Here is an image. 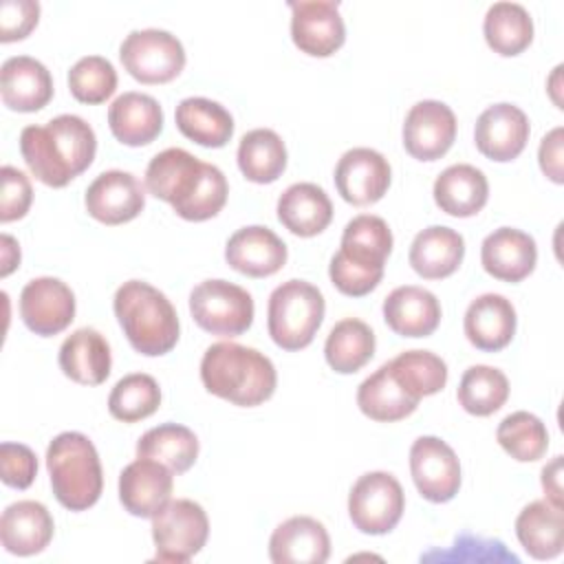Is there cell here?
<instances>
[{
	"label": "cell",
	"instance_id": "cell-41",
	"mask_svg": "<svg viewBox=\"0 0 564 564\" xmlns=\"http://www.w3.org/2000/svg\"><path fill=\"white\" fill-rule=\"evenodd\" d=\"M496 441L500 447L520 463H533L542 458L549 449V432L542 419L527 410L507 414L496 430Z\"/></svg>",
	"mask_w": 564,
	"mask_h": 564
},
{
	"label": "cell",
	"instance_id": "cell-14",
	"mask_svg": "<svg viewBox=\"0 0 564 564\" xmlns=\"http://www.w3.org/2000/svg\"><path fill=\"white\" fill-rule=\"evenodd\" d=\"M456 139V115L438 99L416 101L403 121V148L412 159L436 161Z\"/></svg>",
	"mask_w": 564,
	"mask_h": 564
},
{
	"label": "cell",
	"instance_id": "cell-40",
	"mask_svg": "<svg viewBox=\"0 0 564 564\" xmlns=\"http://www.w3.org/2000/svg\"><path fill=\"white\" fill-rule=\"evenodd\" d=\"M388 366L397 383L416 401L441 392L447 383V364L430 350H405Z\"/></svg>",
	"mask_w": 564,
	"mask_h": 564
},
{
	"label": "cell",
	"instance_id": "cell-2",
	"mask_svg": "<svg viewBox=\"0 0 564 564\" xmlns=\"http://www.w3.org/2000/svg\"><path fill=\"white\" fill-rule=\"evenodd\" d=\"M200 381L205 390L240 408H256L275 392L278 375L273 361L256 348L218 341L200 359Z\"/></svg>",
	"mask_w": 564,
	"mask_h": 564
},
{
	"label": "cell",
	"instance_id": "cell-7",
	"mask_svg": "<svg viewBox=\"0 0 564 564\" xmlns=\"http://www.w3.org/2000/svg\"><path fill=\"white\" fill-rule=\"evenodd\" d=\"M405 509L401 482L390 471H368L355 480L348 494V516L366 535L390 533Z\"/></svg>",
	"mask_w": 564,
	"mask_h": 564
},
{
	"label": "cell",
	"instance_id": "cell-33",
	"mask_svg": "<svg viewBox=\"0 0 564 564\" xmlns=\"http://www.w3.org/2000/svg\"><path fill=\"white\" fill-rule=\"evenodd\" d=\"M357 405L372 421L394 423L410 416L416 410L419 401L397 383L386 361L359 383Z\"/></svg>",
	"mask_w": 564,
	"mask_h": 564
},
{
	"label": "cell",
	"instance_id": "cell-49",
	"mask_svg": "<svg viewBox=\"0 0 564 564\" xmlns=\"http://www.w3.org/2000/svg\"><path fill=\"white\" fill-rule=\"evenodd\" d=\"M562 134L564 130L557 126L551 132H546L540 141L538 148V161L540 170L553 181V183H564V172H562Z\"/></svg>",
	"mask_w": 564,
	"mask_h": 564
},
{
	"label": "cell",
	"instance_id": "cell-17",
	"mask_svg": "<svg viewBox=\"0 0 564 564\" xmlns=\"http://www.w3.org/2000/svg\"><path fill=\"white\" fill-rule=\"evenodd\" d=\"M529 119L522 108L509 101L494 104L480 112L474 128V141L482 156L507 163L520 156L529 141Z\"/></svg>",
	"mask_w": 564,
	"mask_h": 564
},
{
	"label": "cell",
	"instance_id": "cell-36",
	"mask_svg": "<svg viewBox=\"0 0 564 564\" xmlns=\"http://www.w3.org/2000/svg\"><path fill=\"white\" fill-rule=\"evenodd\" d=\"M375 346L372 328L357 317H346L330 328L324 344V357L335 372L352 375L372 359Z\"/></svg>",
	"mask_w": 564,
	"mask_h": 564
},
{
	"label": "cell",
	"instance_id": "cell-32",
	"mask_svg": "<svg viewBox=\"0 0 564 564\" xmlns=\"http://www.w3.org/2000/svg\"><path fill=\"white\" fill-rule=\"evenodd\" d=\"M174 121L183 137L203 148H223L234 134L229 110L207 97H185L176 106Z\"/></svg>",
	"mask_w": 564,
	"mask_h": 564
},
{
	"label": "cell",
	"instance_id": "cell-39",
	"mask_svg": "<svg viewBox=\"0 0 564 564\" xmlns=\"http://www.w3.org/2000/svg\"><path fill=\"white\" fill-rule=\"evenodd\" d=\"M456 397L465 412L474 416H489L509 399V379L494 366L476 364L463 372Z\"/></svg>",
	"mask_w": 564,
	"mask_h": 564
},
{
	"label": "cell",
	"instance_id": "cell-10",
	"mask_svg": "<svg viewBox=\"0 0 564 564\" xmlns=\"http://www.w3.org/2000/svg\"><path fill=\"white\" fill-rule=\"evenodd\" d=\"M410 474L419 494L434 505L449 502L460 489L458 456L438 436H419L412 443Z\"/></svg>",
	"mask_w": 564,
	"mask_h": 564
},
{
	"label": "cell",
	"instance_id": "cell-16",
	"mask_svg": "<svg viewBox=\"0 0 564 564\" xmlns=\"http://www.w3.org/2000/svg\"><path fill=\"white\" fill-rule=\"evenodd\" d=\"M207 163L183 148H167L152 156L145 167V189L178 212L198 189Z\"/></svg>",
	"mask_w": 564,
	"mask_h": 564
},
{
	"label": "cell",
	"instance_id": "cell-26",
	"mask_svg": "<svg viewBox=\"0 0 564 564\" xmlns=\"http://www.w3.org/2000/svg\"><path fill=\"white\" fill-rule=\"evenodd\" d=\"M383 319L401 337H427L441 322V304L423 286H397L383 300Z\"/></svg>",
	"mask_w": 564,
	"mask_h": 564
},
{
	"label": "cell",
	"instance_id": "cell-34",
	"mask_svg": "<svg viewBox=\"0 0 564 564\" xmlns=\"http://www.w3.org/2000/svg\"><path fill=\"white\" fill-rule=\"evenodd\" d=\"M238 167L251 183H273L286 170V145L271 128H256L238 143Z\"/></svg>",
	"mask_w": 564,
	"mask_h": 564
},
{
	"label": "cell",
	"instance_id": "cell-28",
	"mask_svg": "<svg viewBox=\"0 0 564 564\" xmlns=\"http://www.w3.org/2000/svg\"><path fill=\"white\" fill-rule=\"evenodd\" d=\"M432 194L441 212L456 218H469L487 205L489 183L482 170L469 163H454L436 176Z\"/></svg>",
	"mask_w": 564,
	"mask_h": 564
},
{
	"label": "cell",
	"instance_id": "cell-6",
	"mask_svg": "<svg viewBox=\"0 0 564 564\" xmlns=\"http://www.w3.org/2000/svg\"><path fill=\"white\" fill-rule=\"evenodd\" d=\"M253 297L227 280H203L189 293L194 322L218 337H238L253 324Z\"/></svg>",
	"mask_w": 564,
	"mask_h": 564
},
{
	"label": "cell",
	"instance_id": "cell-23",
	"mask_svg": "<svg viewBox=\"0 0 564 564\" xmlns=\"http://www.w3.org/2000/svg\"><path fill=\"white\" fill-rule=\"evenodd\" d=\"M482 269L502 282L524 280L538 262L535 240L516 227L494 229L480 245Z\"/></svg>",
	"mask_w": 564,
	"mask_h": 564
},
{
	"label": "cell",
	"instance_id": "cell-42",
	"mask_svg": "<svg viewBox=\"0 0 564 564\" xmlns=\"http://www.w3.org/2000/svg\"><path fill=\"white\" fill-rule=\"evenodd\" d=\"M161 405V388L154 377L132 372L121 377L108 394V412L123 423H137L154 414Z\"/></svg>",
	"mask_w": 564,
	"mask_h": 564
},
{
	"label": "cell",
	"instance_id": "cell-47",
	"mask_svg": "<svg viewBox=\"0 0 564 564\" xmlns=\"http://www.w3.org/2000/svg\"><path fill=\"white\" fill-rule=\"evenodd\" d=\"M0 178H2L0 220L11 223V220L26 216L31 200H33V187H31L29 176L13 165H4L0 170Z\"/></svg>",
	"mask_w": 564,
	"mask_h": 564
},
{
	"label": "cell",
	"instance_id": "cell-48",
	"mask_svg": "<svg viewBox=\"0 0 564 564\" xmlns=\"http://www.w3.org/2000/svg\"><path fill=\"white\" fill-rule=\"evenodd\" d=\"M40 20L35 0H2L0 2V42L24 40Z\"/></svg>",
	"mask_w": 564,
	"mask_h": 564
},
{
	"label": "cell",
	"instance_id": "cell-15",
	"mask_svg": "<svg viewBox=\"0 0 564 564\" xmlns=\"http://www.w3.org/2000/svg\"><path fill=\"white\" fill-rule=\"evenodd\" d=\"M86 212L104 225H123L137 218L145 207V185L130 172H101L84 196Z\"/></svg>",
	"mask_w": 564,
	"mask_h": 564
},
{
	"label": "cell",
	"instance_id": "cell-27",
	"mask_svg": "<svg viewBox=\"0 0 564 564\" xmlns=\"http://www.w3.org/2000/svg\"><path fill=\"white\" fill-rule=\"evenodd\" d=\"M62 372L82 386H99L108 379L112 357L106 337L95 328L73 330L59 346L57 355Z\"/></svg>",
	"mask_w": 564,
	"mask_h": 564
},
{
	"label": "cell",
	"instance_id": "cell-22",
	"mask_svg": "<svg viewBox=\"0 0 564 564\" xmlns=\"http://www.w3.org/2000/svg\"><path fill=\"white\" fill-rule=\"evenodd\" d=\"M2 104L18 112L42 110L53 97L48 68L31 55H13L0 68Z\"/></svg>",
	"mask_w": 564,
	"mask_h": 564
},
{
	"label": "cell",
	"instance_id": "cell-50",
	"mask_svg": "<svg viewBox=\"0 0 564 564\" xmlns=\"http://www.w3.org/2000/svg\"><path fill=\"white\" fill-rule=\"evenodd\" d=\"M540 480L546 500L555 507H562V456H555L549 465H544Z\"/></svg>",
	"mask_w": 564,
	"mask_h": 564
},
{
	"label": "cell",
	"instance_id": "cell-5",
	"mask_svg": "<svg viewBox=\"0 0 564 564\" xmlns=\"http://www.w3.org/2000/svg\"><path fill=\"white\" fill-rule=\"evenodd\" d=\"M322 291L306 280H286L273 289L267 306V328L282 350L306 348L324 322Z\"/></svg>",
	"mask_w": 564,
	"mask_h": 564
},
{
	"label": "cell",
	"instance_id": "cell-45",
	"mask_svg": "<svg viewBox=\"0 0 564 564\" xmlns=\"http://www.w3.org/2000/svg\"><path fill=\"white\" fill-rule=\"evenodd\" d=\"M328 275L333 286L350 297H361L375 291L383 278V269H370L361 267L348 258H344L339 251L330 258Z\"/></svg>",
	"mask_w": 564,
	"mask_h": 564
},
{
	"label": "cell",
	"instance_id": "cell-35",
	"mask_svg": "<svg viewBox=\"0 0 564 564\" xmlns=\"http://www.w3.org/2000/svg\"><path fill=\"white\" fill-rule=\"evenodd\" d=\"M392 231L388 223L375 214H359L346 223L339 253L361 267L383 269L392 251Z\"/></svg>",
	"mask_w": 564,
	"mask_h": 564
},
{
	"label": "cell",
	"instance_id": "cell-43",
	"mask_svg": "<svg viewBox=\"0 0 564 564\" xmlns=\"http://www.w3.org/2000/svg\"><path fill=\"white\" fill-rule=\"evenodd\" d=\"M68 88L82 104H104L117 88V70L101 55L79 57L68 70Z\"/></svg>",
	"mask_w": 564,
	"mask_h": 564
},
{
	"label": "cell",
	"instance_id": "cell-4",
	"mask_svg": "<svg viewBox=\"0 0 564 564\" xmlns=\"http://www.w3.org/2000/svg\"><path fill=\"white\" fill-rule=\"evenodd\" d=\"M53 494L68 511L90 509L104 489V471L93 441L82 432H62L46 447Z\"/></svg>",
	"mask_w": 564,
	"mask_h": 564
},
{
	"label": "cell",
	"instance_id": "cell-21",
	"mask_svg": "<svg viewBox=\"0 0 564 564\" xmlns=\"http://www.w3.org/2000/svg\"><path fill=\"white\" fill-rule=\"evenodd\" d=\"M328 555V531L311 516L284 520L269 538V557L275 564H324Z\"/></svg>",
	"mask_w": 564,
	"mask_h": 564
},
{
	"label": "cell",
	"instance_id": "cell-12",
	"mask_svg": "<svg viewBox=\"0 0 564 564\" xmlns=\"http://www.w3.org/2000/svg\"><path fill=\"white\" fill-rule=\"evenodd\" d=\"M291 40L311 57H328L341 48L346 40L339 4L333 0L289 2Z\"/></svg>",
	"mask_w": 564,
	"mask_h": 564
},
{
	"label": "cell",
	"instance_id": "cell-30",
	"mask_svg": "<svg viewBox=\"0 0 564 564\" xmlns=\"http://www.w3.org/2000/svg\"><path fill=\"white\" fill-rule=\"evenodd\" d=\"M278 220L300 238L322 234L333 220V203L315 183H293L278 198Z\"/></svg>",
	"mask_w": 564,
	"mask_h": 564
},
{
	"label": "cell",
	"instance_id": "cell-3",
	"mask_svg": "<svg viewBox=\"0 0 564 564\" xmlns=\"http://www.w3.org/2000/svg\"><path fill=\"white\" fill-rule=\"evenodd\" d=\"M115 317L130 346L145 355L159 357L170 352L178 341V315L163 291L143 282H123L112 297Z\"/></svg>",
	"mask_w": 564,
	"mask_h": 564
},
{
	"label": "cell",
	"instance_id": "cell-24",
	"mask_svg": "<svg viewBox=\"0 0 564 564\" xmlns=\"http://www.w3.org/2000/svg\"><path fill=\"white\" fill-rule=\"evenodd\" d=\"M53 516L37 500H18L2 511L0 540L13 555L29 557L42 553L53 540Z\"/></svg>",
	"mask_w": 564,
	"mask_h": 564
},
{
	"label": "cell",
	"instance_id": "cell-31",
	"mask_svg": "<svg viewBox=\"0 0 564 564\" xmlns=\"http://www.w3.org/2000/svg\"><path fill=\"white\" fill-rule=\"evenodd\" d=\"M516 535L533 560H553L564 546V511L549 500L529 502L516 518Z\"/></svg>",
	"mask_w": 564,
	"mask_h": 564
},
{
	"label": "cell",
	"instance_id": "cell-20",
	"mask_svg": "<svg viewBox=\"0 0 564 564\" xmlns=\"http://www.w3.org/2000/svg\"><path fill=\"white\" fill-rule=\"evenodd\" d=\"M518 317L511 300L500 293H482L465 311L463 330L471 346L485 352H498L511 344Z\"/></svg>",
	"mask_w": 564,
	"mask_h": 564
},
{
	"label": "cell",
	"instance_id": "cell-29",
	"mask_svg": "<svg viewBox=\"0 0 564 564\" xmlns=\"http://www.w3.org/2000/svg\"><path fill=\"white\" fill-rule=\"evenodd\" d=\"M465 256L463 236L445 225H432L419 231L410 245V267L425 280L452 275Z\"/></svg>",
	"mask_w": 564,
	"mask_h": 564
},
{
	"label": "cell",
	"instance_id": "cell-25",
	"mask_svg": "<svg viewBox=\"0 0 564 564\" xmlns=\"http://www.w3.org/2000/svg\"><path fill=\"white\" fill-rule=\"evenodd\" d=\"M108 126L119 143L130 148L148 145L163 130L161 104L152 95L128 90L110 104Z\"/></svg>",
	"mask_w": 564,
	"mask_h": 564
},
{
	"label": "cell",
	"instance_id": "cell-38",
	"mask_svg": "<svg viewBox=\"0 0 564 564\" xmlns=\"http://www.w3.org/2000/svg\"><path fill=\"white\" fill-rule=\"evenodd\" d=\"M139 458H154L170 467L174 474L187 471L198 458L196 434L178 423H161L148 430L137 441Z\"/></svg>",
	"mask_w": 564,
	"mask_h": 564
},
{
	"label": "cell",
	"instance_id": "cell-13",
	"mask_svg": "<svg viewBox=\"0 0 564 564\" xmlns=\"http://www.w3.org/2000/svg\"><path fill=\"white\" fill-rule=\"evenodd\" d=\"M333 178L346 203L364 207L383 198L392 181V170L381 152L372 148H350L339 156Z\"/></svg>",
	"mask_w": 564,
	"mask_h": 564
},
{
	"label": "cell",
	"instance_id": "cell-37",
	"mask_svg": "<svg viewBox=\"0 0 564 564\" xmlns=\"http://www.w3.org/2000/svg\"><path fill=\"white\" fill-rule=\"evenodd\" d=\"M482 33L494 53L513 57L533 42V20L518 2H494L485 13Z\"/></svg>",
	"mask_w": 564,
	"mask_h": 564
},
{
	"label": "cell",
	"instance_id": "cell-46",
	"mask_svg": "<svg viewBox=\"0 0 564 564\" xmlns=\"http://www.w3.org/2000/svg\"><path fill=\"white\" fill-rule=\"evenodd\" d=\"M37 476V456L29 445L9 443L0 445V478L7 487L26 489Z\"/></svg>",
	"mask_w": 564,
	"mask_h": 564
},
{
	"label": "cell",
	"instance_id": "cell-9",
	"mask_svg": "<svg viewBox=\"0 0 564 564\" xmlns=\"http://www.w3.org/2000/svg\"><path fill=\"white\" fill-rule=\"evenodd\" d=\"M209 520L205 509L187 498L170 500L152 516V540L159 562H189L205 546Z\"/></svg>",
	"mask_w": 564,
	"mask_h": 564
},
{
	"label": "cell",
	"instance_id": "cell-51",
	"mask_svg": "<svg viewBox=\"0 0 564 564\" xmlns=\"http://www.w3.org/2000/svg\"><path fill=\"white\" fill-rule=\"evenodd\" d=\"M0 245H2V267H0V275L7 278V275L20 264V247H18V242H15L9 234H2Z\"/></svg>",
	"mask_w": 564,
	"mask_h": 564
},
{
	"label": "cell",
	"instance_id": "cell-8",
	"mask_svg": "<svg viewBox=\"0 0 564 564\" xmlns=\"http://www.w3.org/2000/svg\"><path fill=\"white\" fill-rule=\"evenodd\" d=\"M119 57L130 77L141 84H165L185 66V48L176 35L163 29H137L126 35Z\"/></svg>",
	"mask_w": 564,
	"mask_h": 564
},
{
	"label": "cell",
	"instance_id": "cell-1",
	"mask_svg": "<svg viewBox=\"0 0 564 564\" xmlns=\"http://www.w3.org/2000/svg\"><path fill=\"white\" fill-rule=\"evenodd\" d=\"M20 152L40 183L64 187L90 167L97 137L82 117L57 115L46 126H26L20 134Z\"/></svg>",
	"mask_w": 564,
	"mask_h": 564
},
{
	"label": "cell",
	"instance_id": "cell-44",
	"mask_svg": "<svg viewBox=\"0 0 564 564\" xmlns=\"http://www.w3.org/2000/svg\"><path fill=\"white\" fill-rule=\"evenodd\" d=\"M227 194H229V185H227L225 174L220 172V167L207 163L205 176H203L198 189L176 212V216H181L183 220H192V223L209 220V218H214L225 207Z\"/></svg>",
	"mask_w": 564,
	"mask_h": 564
},
{
	"label": "cell",
	"instance_id": "cell-18",
	"mask_svg": "<svg viewBox=\"0 0 564 564\" xmlns=\"http://www.w3.org/2000/svg\"><path fill=\"white\" fill-rule=\"evenodd\" d=\"M174 471L154 458H139L119 474V500L130 516L152 518L170 500Z\"/></svg>",
	"mask_w": 564,
	"mask_h": 564
},
{
	"label": "cell",
	"instance_id": "cell-11",
	"mask_svg": "<svg viewBox=\"0 0 564 564\" xmlns=\"http://www.w3.org/2000/svg\"><path fill=\"white\" fill-rule=\"evenodd\" d=\"M20 317L31 333L53 337L75 319V295L59 278H33L20 293Z\"/></svg>",
	"mask_w": 564,
	"mask_h": 564
},
{
	"label": "cell",
	"instance_id": "cell-19",
	"mask_svg": "<svg viewBox=\"0 0 564 564\" xmlns=\"http://www.w3.org/2000/svg\"><path fill=\"white\" fill-rule=\"evenodd\" d=\"M284 240L269 227L249 225L236 229L225 245L227 264L249 278H269L286 262Z\"/></svg>",
	"mask_w": 564,
	"mask_h": 564
}]
</instances>
